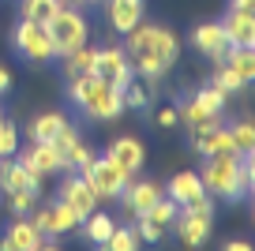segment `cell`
<instances>
[{"label":"cell","instance_id":"cell-3","mask_svg":"<svg viewBox=\"0 0 255 251\" xmlns=\"http://www.w3.org/2000/svg\"><path fill=\"white\" fill-rule=\"evenodd\" d=\"M68 94H72V102L79 105V113L90 117V120H117L120 113L128 109L124 90L109 87V83L98 79L94 71H90V75H79V79H68Z\"/></svg>","mask_w":255,"mask_h":251},{"label":"cell","instance_id":"cell-18","mask_svg":"<svg viewBox=\"0 0 255 251\" xmlns=\"http://www.w3.org/2000/svg\"><path fill=\"white\" fill-rule=\"evenodd\" d=\"M222 34L229 45H252L255 49V11H229L222 19Z\"/></svg>","mask_w":255,"mask_h":251},{"label":"cell","instance_id":"cell-15","mask_svg":"<svg viewBox=\"0 0 255 251\" xmlns=\"http://www.w3.org/2000/svg\"><path fill=\"white\" fill-rule=\"evenodd\" d=\"M105 154H109L113 161H117L120 169H124V173H131V176H135L139 169H143V161H146L143 142H139V139H131V135H120V139H113Z\"/></svg>","mask_w":255,"mask_h":251},{"label":"cell","instance_id":"cell-9","mask_svg":"<svg viewBox=\"0 0 255 251\" xmlns=\"http://www.w3.org/2000/svg\"><path fill=\"white\" fill-rule=\"evenodd\" d=\"M26 218L38 225V233L41 236H64V233H72V229H79V214L72 210V206H64L60 199H56L53 206H34Z\"/></svg>","mask_w":255,"mask_h":251},{"label":"cell","instance_id":"cell-16","mask_svg":"<svg viewBox=\"0 0 255 251\" xmlns=\"http://www.w3.org/2000/svg\"><path fill=\"white\" fill-rule=\"evenodd\" d=\"M191 45L199 49L203 56H210L214 64H222L225 53H229V41H225V34H222V23H203V26H195Z\"/></svg>","mask_w":255,"mask_h":251},{"label":"cell","instance_id":"cell-30","mask_svg":"<svg viewBox=\"0 0 255 251\" xmlns=\"http://www.w3.org/2000/svg\"><path fill=\"white\" fill-rule=\"evenodd\" d=\"M139 244H143V240H139L135 229H113L109 240H105V248H113V251H135Z\"/></svg>","mask_w":255,"mask_h":251},{"label":"cell","instance_id":"cell-35","mask_svg":"<svg viewBox=\"0 0 255 251\" xmlns=\"http://www.w3.org/2000/svg\"><path fill=\"white\" fill-rule=\"evenodd\" d=\"M154 124H158V127H173V124H180V120H176V109H173V105H165V109H158V117H154Z\"/></svg>","mask_w":255,"mask_h":251},{"label":"cell","instance_id":"cell-22","mask_svg":"<svg viewBox=\"0 0 255 251\" xmlns=\"http://www.w3.org/2000/svg\"><path fill=\"white\" fill-rule=\"evenodd\" d=\"M222 64H229L244 83H252V79H255V49L252 45H229V53H225Z\"/></svg>","mask_w":255,"mask_h":251},{"label":"cell","instance_id":"cell-29","mask_svg":"<svg viewBox=\"0 0 255 251\" xmlns=\"http://www.w3.org/2000/svg\"><path fill=\"white\" fill-rule=\"evenodd\" d=\"M19 154V127L8 117H0V157Z\"/></svg>","mask_w":255,"mask_h":251},{"label":"cell","instance_id":"cell-27","mask_svg":"<svg viewBox=\"0 0 255 251\" xmlns=\"http://www.w3.org/2000/svg\"><path fill=\"white\" fill-rule=\"evenodd\" d=\"M210 87H218L225 98H229V94H240V90H244L248 83H244V79H240L237 71L229 68V64H218V71H214V83H210Z\"/></svg>","mask_w":255,"mask_h":251},{"label":"cell","instance_id":"cell-28","mask_svg":"<svg viewBox=\"0 0 255 251\" xmlns=\"http://www.w3.org/2000/svg\"><path fill=\"white\" fill-rule=\"evenodd\" d=\"M229 135H233V142H237V154H255V127H252V120L233 124Z\"/></svg>","mask_w":255,"mask_h":251},{"label":"cell","instance_id":"cell-2","mask_svg":"<svg viewBox=\"0 0 255 251\" xmlns=\"http://www.w3.org/2000/svg\"><path fill=\"white\" fill-rule=\"evenodd\" d=\"M199 180L207 188V195L237 203L255 184V157L252 154H240V157H214L210 154L207 165H203V173H199Z\"/></svg>","mask_w":255,"mask_h":251},{"label":"cell","instance_id":"cell-8","mask_svg":"<svg viewBox=\"0 0 255 251\" xmlns=\"http://www.w3.org/2000/svg\"><path fill=\"white\" fill-rule=\"evenodd\" d=\"M11 41H15L19 56H26L30 64H49L53 60V38H49V30L41 23H30V19H23V23L15 26V34H11Z\"/></svg>","mask_w":255,"mask_h":251},{"label":"cell","instance_id":"cell-37","mask_svg":"<svg viewBox=\"0 0 255 251\" xmlns=\"http://www.w3.org/2000/svg\"><path fill=\"white\" fill-rule=\"evenodd\" d=\"M8 90H11V71L0 68V94H8Z\"/></svg>","mask_w":255,"mask_h":251},{"label":"cell","instance_id":"cell-21","mask_svg":"<svg viewBox=\"0 0 255 251\" xmlns=\"http://www.w3.org/2000/svg\"><path fill=\"white\" fill-rule=\"evenodd\" d=\"M64 124H68V117H64V113H56V109H53V113H38V117L26 124V135H30V142H49Z\"/></svg>","mask_w":255,"mask_h":251},{"label":"cell","instance_id":"cell-34","mask_svg":"<svg viewBox=\"0 0 255 251\" xmlns=\"http://www.w3.org/2000/svg\"><path fill=\"white\" fill-rule=\"evenodd\" d=\"M49 142H53V146H56V154L64 157V154H68V150L75 146V142H79V131H75L72 124H64V127H60V131H56V135H53V139H49Z\"/></svg>","mask_w":255,"mask_h":251},{"label":"cell","instance_id":"cell-24","mask_svg":"<svg viewBox=\"0 0 255 251\" xmlns=\"http://www.w3.org/2000/svg\"><path fill=\"white\" fill-rule=\"evenodd\" d=\"M79 225H83V233H87V240H90V244H102V248H105V240H109V233L117 229L109 214H98V210H90Z\"/></svg>","mask_w":255,"mask_h":251},{"label":"cell","instance_id":"cell-38","mask_svg":"<svg viewBox=\"0 0 255 251\" xmlns=\"http://www.w3.org/2000/svg\"><path fill=\"white\" fill-rule=\"evenodd\" d=\"M248 248H252L248 240H233V244H229V251H248Z\"/></svg>","mask_w":255,"mask_h":251},{"label":"cell","instance_id":"cell-12","mask_svg":"<svg viewBox=\"0 0 255 251\" xmlns=\"http://www.w3.org/2000/svg\"><path fill=\"white\" fill-rule=\"evenodd\" d=\"M60 203L72 206L79 218H87L90 210H98L102 206V199H98V191L90 188V180L83 173H68V180L60 184Z\"/></svg>","mask_w":255,"mask_h":251},{"label":"cell","instance_id":"cell-7","mask_svg":"<svg viewBox=\"0 0 255 251\" xmlns=\"http://www.w3.org/2000/svg\"><path fill=\"white\" fill-rule=\"evenodd\" d=\"M83 176H87L90 188L98 191V199H117L120 191H124V184L131 180V173H124L109 154H102V157L94 154V161L83 169Z\"/></svg>","mask_w":255,"mask_h":251},{"label":"cell","instance_id":"cell-39","mask_svg":"<svg viewBox=\"0 0 255 251\" xmlns=\"http://www.w3.org/2000/svg\"><path fill=\"white\" fill-rule=\"evenodd\" d=\"M64 4H75V8H83V4H90V0H64Z\"/></svg>","mask_w":255,"mask_h":251},{"label":"cell","instance_id":"cell-14","mask_svg":"<svg viewBox=\"0 0 255 251\" xmlns=\"http://www.w3.org/2000/svg\"><path fill=\"white\" fill-rule=\"evenodd\" d=\"M41 244H45V236L38 233V225L30 218H15L0 240V251H41Z\"/></svg>","mask_w":255,"mask_h":251},{"label":"cell","instance_id":"cell-31","mask_svg":"<svg viewBox=\"0 0 255 251\" xmlns=\"http://www.w3.org/2000/svg\"><path fill=\"white\" fill-rule=\"evenodd\" d=\"M135 221H139V229H135V233H139V240L158 244L161 236H165V225H161V221H154L150 214H143V218H135Z\"/></svg>","mask_w":255,"mask_h":251},{"label":"cell","instance_id":"cell-11","mask_svg":"<svg viewBox=\"0 0 255 251\" xmlns=\"http://www.w3.org/2000/svg\"><path fill=\"white\" fill-rule=\"evenodd\" d=\"M19 165H23L26 173H30V180L41 188L45 176H53V173H60V169H64V157L56 154L53 142H30V146L19 154Z\"/></svg>","mask_w":255,"mask_h":251},{"label":"cell","instance_id":"cell-1","mask_svg":"<svg viewBox=\"0 0 255 251\" xmlns=\"http://www.w3.org/2000/svg\"><path fill=\"white\" fill-rule=\"evenodd\" d=\"M124 53L131 60V71L143 79H161L176 60H180V38L169 26L135 23L124 34Z\"/></svg>","mask_w":255,"mask_h":251},{"label":"cell","instance_id":"cell-10","mask_svg":"<svg viewBox=\"0 0 255 251\" xmlns=\"http://www.w3.org/2000/svg\"><path fill=\"white\" fill-rule=\"evenodd\" d=\"M94 75L105 79L109 87L124 90L135 71H131V60H128V53L120 45H105V49H98V53H94Z\"/></svg>","mask_w":255,"mask_h":251},{"label":"cell","instance_id":"cell-26","mask_svg":"<svg viewBox=\"0 0 255 251\" xmlns=\"http://www.w3.org/2000/svg\"><path fill=\"white\" fill-rule=\"evenodd\" d=\"M4 199H8V210L15 214V218H26V214L41 203V188H19V191H8Z\"/></svg>","mask_w":255,"mask_h":251},{"label":"cell","instance_id":"cell-25","mask_svg":"<svg viewBox=\"0 0 255 251\" xmlns=\"http://www.w3.org/2000/svg\"><path fill=\"white\" fill-rule=\"evenodd\" d=\"M19 8H23V19H30V23H41V26H45L49 19H53L56 11L64 8V0H23Z\"/></svg>","mask_w":255,"mask_h":251},{"label":"cell","instance_id":"cell-17","mask_svg":"<svg viewBox=\"0 0 255 251\" xmlns=\"http://www.w3.org/2000/svg\"><path fill=\"white\" fill-rule=\"evenodd\" d=\"M143 8H146V0H105L109 26L117 34H128L135 23H143Z\"/></svg>","mask_w":255,"mask_h":251},{"label":"cell","instance_id":"cell-20","mask_svg":"<svg viewBox=\"0 0 255 251\" xmlns=\"http://www.w3.org/2000/svg\"><path fill=\"white\" fill-rule=\"evenodd\" d=\"M19 188H38V184H34L30 173L19 165V157H0V195L19 191Z\"/></svg>","mask_w":255,"mask_h":251},{"label":"cell","instance_id":"cell-36","mask_svg":"<svg viewBox=\"0 0 255 251\" xmlns=\"http://www.w3.org/2000/svg\"><path fill=\"white\" fill-rule=\"evenodd\" d=\"M229 11H255V0H229Z\"/></svg>","mask_w":255,"mask_h":251},{"label":"cell","instance_id":"cell-33","mask_svg":"<svg viewBox=\"0 0 255 251\" xmlns=\"http://www.w3.org/2000/svg\"><path fill=\"white\" fill-rule=\"evenodd\" d=\"M124 105H131V109H146V105H150V87L128 83V87H124Z\"/></svg>","mask_w":255,"mask_h":251},{"label":"cell","instance_id":"cell-6","mask_svg":"<svg viewBox=\"0 0 255 251\" xmlns=\"http://www.w3.org/2000/svg\"><path fill=\"white\" fill-rule=\"evenodd\" d=\"M222 113H225V94L218 87H203L191 102L176 105V120L188 127H207V124H222Z\"/></svg>","mask_w":255,"mask_h":251},{"label":"cell","instance_id":"cell-19","mask_svg":"<svg viewBox=\"0 0 255 251\" xmlns=\"http://www.w3.org/2000/svg\"><path fill=\"white\" fill-rule=\"evenodd\" d=\"M165 195L173 199L176 206H188V203H195L199 195H207V188H203V180H199V173H176L173 180L165 184Z\"/></svg>","mask_w":255,"mask_h":251},{"label":"cell","instance_id":"cell-23","mask_svg":"<svg viewBox=\"0 0 255 251\" xmlns=\"http://www.w3.org/2000/svg\"><path fill=\"white\" fill-rule=\"evenodd\" d=\"M94 53H98V49L79 45V49H72L68 56H60V60H64V75H68V79L90 75V71H94Z\"/></svg>","mask_w":255,"mask_h":251},{"label":"cell","instance_id":"cell-5","mask_svg":"<svg viewBox=\"0 0 255 251\" xmlns=\"http://www.w3.org/2000/svg\"><path fill=\"white\" fill-rule=\"evenodd\" d=\"M173 221H176V233H180V244H188V248L207 244L210 225H214V195H199L195 203L180 206Z\"/></svg>","mask_w":255,"mask_h":251},{"label":"cell","instance_id":"cell-32","mask_svg":"<svg viewBox=\"0 0 255 251\" xmlns=\"http://www.w3.org/2000/svg\"><path fill=\"white\" fill-rule=\"evenodd\" d=\"M176 210H180V206H176V203H173L169 195H161V199H158V203H154V206H150L146 214H150L154 221H161V225L169 229V225H173V218H176Z\"/></svg>","mask_w":255,"mask_h":251},{"label":"cell","instance_id":"cell-13","mask_svg":"<svg viewBox=\"0 0 255 251\" xmlns=\"http://www.w3.org/2000/svg\"><path fill=\"white\" fill-rule=\"evenodd\" d=\"M161 195H165V191H161V184H158V180H135V176H131L117 199L124 203V210L131 214V218H143V214L150 210V206L158 203Z\"/></svg>","mask_w":255,"mask_h":251},{"label":"cell","instance_id":"cell-4","mask_svg":"<svg viewBox=\"0 0 255 251\" xmlns=\"http://www.w3.org/2000/svg\"><path fill=\"white\" fill-rule=\"evenodd\" d=\"M45 30H49V38H53V53L56 56H68L72 49L87 45V38H90L87 15H83L79 8H72V4H64V8L45 23Z\"/></svg>","mask_w":255,"mask_h":251}]
</instances>
